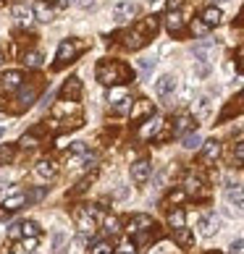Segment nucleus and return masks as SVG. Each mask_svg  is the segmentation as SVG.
I'll return each mask as SVG.
<instances>
[{
    "label": "nucleus",
    "instance_id": "nucleus-27",
    "mask_svg": "<svg viewBox=\"0 0 244 254\" xmlns=\"http://www.w3.org/2000/svg\"><path fill=\"white\" fill-rule=\"evenodd\" d=\"M13 155H16L13 144H0V165H8L13 160Z\"/></svg>",
    "mask_w": 244,
    "mask_h": 254
},
{
    "label": "nucleus",
    "instance_id": "nucleus-34",
    "mask_svg": "<svg viewBox=\"0 0 244 254\" xmlns=\"http://www.w3.org/2000/svg\"><path fill=\"white\" fill-rule=\"evenodd\" d=\"M194 113H197V116H208V113H210V97H200V100H197L194 102Z\"/></svg>",
    "mask_w": 244,
    "mask_h": 254
},
{
    "label": "nucleus",
    "instance_id": "nucleus-37",
    "mask_svg": "<svg viewBox=\"0 0 244 254\" xmlns=\"http://www.w3.org/2000/svg\"><path fill=\"white\" fill-rule=\"evenodd\" d=\"M18 144H21V147H26V149H32V147H37V139H34L32 134H24V136H21V142H18Z\"/></svg>",
    "mask_w": 244,
    "mask_h": 254
},
{
    "label": "nucleus",
    "instance_id": "nucleus-25",
    "mask_svg": "<svg viewBox=\"0 0 244 254\" xmlns=\"http://www.w3.org/2000/svg\"><path fill=\"white\" fill-rule=\"evenodd\" d=\"M18 110H26V108H32V102H34V89H21V95H18Z\"/></svg>",
    "mask_w": 244,
    "mask_h": 254
},
{
    "label": "nucleus",
    "instance_id": "nucleus-39",
    "mask_svg": "<svg viewBox=\"0 0 244 254\" xmlns=\"http://www.w3.org/2000/svg\"><path fill=\"white\" fill-rule=\"evenodd\" d=\"M92 181H95V173H89L87 178H84V181H81V184L77 186V191H87V189H89V184H92Z\"/></svg>",
    "mask_w": 244,
    "mask_h": 254
},
{
    "label": "nucleus",
    "instance_id": "nucleus-44",
    "mask_svg": "<svg viewBox=\"0 0 244 254\" xmlns=\"http://www.w3.org/2000/svg\"><path fill=\"white\" fill-rule=\"evenodd\" d=\"M74 152H77V155H84V152H87V144H84V142H74Z\"/></svg>",
    "mask_w": 244,
    "mask_h": 254
},
{
    "label": "nucleus",
    "instance_id": "nucleus-1",
    "mask_svg": "<svg viewBox=\"0 0 244 254\" xmlns=\"http://www.w3.org/2000/svg\"><path fill=\"white\" fill-rule=\"evenodd\" d=\"M97 79L100 84H105V87H116L121 79H129V68L118 63H100L97 65Z\"/></svg>",
    "mask_w": 244,
    "mask_h": 254
},
{
    "label": "nucleus",
    "instance_id": "nucleus-53",
    "mask_svg": "<svg viewBox=\"0 0 244 254\" xmlns=\"http://www.w3.org/2000/svg\"><path fill=\"white\" fill-rule=\"evenodd\" d=\"M215 3H229V0H215Z\"/></svg>",
    "mask_w": 244,
    "mask_h": 254
},
{
    "label": "nucleus",
    "instance_id": "nucleus-40",
    "mask_svg": "<svg viewBox=\"0 0 244 254\" xmlns=\"http://www.w3.org/2000/svg\"><path fill=\"white\" fill-rule=\"evenodd\" d=\"M229 252H231V254H242V252H244V241L237 239V241H234L231 247H229Z\"/></svg>",
    "mask_w": 244,
    "mask_h": 254
},
{
    "label": "nucleus",
    "instance_id": "nucleus-16",
    "mask_svg": "<svg viewBox=\"0 0 244 254\" xmlns=\"http://www.w3.org/2000/svg\"><path fill=\"white\" fill-rule=\"evenodd\" d=\"M145 228H153V218L147 215H134L129 220V233H137V231H145Z\"/></svg>",
    "mask_w": 244,
    "mask_h": 254
},
{
    "label": "nucleus",
    "instance_id": "nucleus-26",
    "mask_svg": "<svg viewBox=\"0 0 244 254\" xmlns=\"http://www.w3.org/2000/svg\"><path fill=\"white\" fill-rule=\"evenodd\" d=\"M184 191L186 194H200L202 191V181H200V178H194V176H189L184 181Z\"/></svg>",
    "mask_w": 244,
    "mask_h": 254
},
{
    "label": "nucleus",
    "instance_id": "nucleus-29",
    "mask_svg": "<svg viewBox=\"0 0 244 254\" xmlns=\"http://www.w3.org/2000/svg\"><path fill=\"white\" fill-rule=\"evenodd\" d=\"M24 63L29 65V68H40V65H42V53H37V50L26 53L24 55Z\"/></svg>",
    "mask_w": 244,
    "mask_h": 254
},
{
    "label": "nucleus",
    "instance_id": "nucleus-31",
    "mask_svg": "<svg viewBox=\"0 0 244 254\" xmlns=\"http://www.w3.org/2000/svg\"><path fill=\"white\" fill-rule=\"evenodd\" d=\"M192 126H194V124H192L189 116H179V118H176V124H173V131H176V134H184V131L192 128Z\"/></svg>",
    "mask_w": 244,
    "mask_h": 254
},
{
    "label": "nucleus",
    "instance_id": "nucleus-5",
    "mask_svg": "<svg viewBox=\"0 0 244 254\" xmlns=\"http://www.w3.org/2000/svg\"><path fill=\"white\" fill-rule=\"evenodd\" d=\"M61 97H63V100H69V102L79 100V97H81V81H79L77 76H71L69 81L63 84V89H61Z\"/></svg>",
    "mask_w": 244,
    "mask_h": 254
},
{
    "label": "nucleus",
    "instance_id": "nucleus-28",
    "mask_svg": "<svg viewBox=\"0 0 244 254\" xmlns=\"http://www.w3.org/2000/svg\"><path fill=\"white\" fill-rule=\"evenodd\" d=\"M168 223H171L173 228H181V225H186V212L184 210H173L171 215H168Z\"/></svg>",
    "mask_w": 244,
    "mask_h": 254
},
{
    "label": "nucleus",
    "instance_id": "nucleus-57",
    "mask_svg": "<svg viewBox=\"0 0 244 254\" xmlns=\"http://www.w3.org/2000/svg\"><path fill=\"white\" fill-rule=\"evenodd\" d=\"M242 97H244V92H242Z\"/></svg>",
    "mask_w": 244,
    "mask_h": 254
},
{
    "label": "nucleus",
    "instance_id": "nucleus-11",
    "mask_svg": "<svg viewBox=\"0 0 244 254\" xmlns=\"http://www.w3.org/2000/svg\"><path fill=\"white\" fill-rule=\"evenodd\" d=\"M200 18H202V24L210 29V26H218V24L223 21V11H221V8H213V5H210V8H205V11H202Z\"/></svg>",
    "mask_w": 244,
    "mask_h": 254
},
{
    "label": "nucleus",
    "instance_id": "nucleus-17",
    "mask_svg": "<svg viewBox=\"0 0 244 254\" xmlns=\"http://www.w3.org/2000/svg\"><path fill=\"white\" fill-rule=\"evenodd\" d=\"M34 171H37V176H40V178H53L55 173H58V168H55L53 160H40Z\"/></svg>",
    "mask_w": 244,
    "mask_h": 254
},
{
    "label": "nucleus",
    "instance_id": "nucleus-23",
    "mask_svg": "<svg viewBox=\"0 0 244 254\" xmlns=\"http://www.w3.org/2000/svg\"><path fill=\"white\" fill-rule=\"evenodd\" d=\"M226 199L234 204V202H242L244 199V186L242 184H229L226 186Z\"/></svg>",
    "mask_w": 244,
    "mask_h": 254
},
{
    "label": "nucleus",
    "instance_id": "nucleus-12",
    "mask_svg": "<svg viewBox=\"0 0 244 254\" xmlns=\"http://www.w3.org/2000/svg\"><path fill=\"white\" fill-rule=\"evenodd\" d=\"M145 42H147V40H145V26H139V29H131V32L126 34V48H129V50H139Z\"/></svg>",
    "mask_w": 244,
    "mask_h": 254
},
{
    "label": "nucleus",
    "instance_id": "nucleus-48",
    "mask_svg": "<svg viewBox=\"0 0 244 254\" xmlns=\"http://www.w3.org/2000/svg\"><path fill=\"white\" fill-rule=\"evenodd\" d=\"M181 5V0H168V11H176Z\"/></svg>",
    "mask_w": 244,
    "mask_h": 254
},
{
    "label": "nucleus",
    "instance_id": "nucleus-4",
    "mask_svg": "<svg viewBox=\"0 0 244 254\" xmlns=\"http://www.w3.org/2000/svg\"><path fill=\"white\" fill-rule=\"evenodd\" d=\"M155 92H158V97H171L173 92H176V76L173 73H163L161 79H158V84H155Z\"/></svg>",
    "mask_w": 244,
    "mask_h": 254
},
{
    "label": "nucleus",
    "instance_id": "nucleus-47",
    "mask_svg": "<svg viewBox=\"0 0 244 254\" xmlns=\"http://www.w3.org/2000/svg\"><path fill=\"white\" fill-rule=\"evenodd\" d=\"M184 196H186V191H173V194H171V202H181Z\"/></svg>",
    "mask_w": 244,
    "mask_h": 254
},
{
    "label": "nucleus",
    "instance_id": "nucleus-55",
    "mask_svg": "<svg viewBox=\"0 0 244 254\" xmlns=\"http://www.w3.org/2000/svg\"><path fill=\"white\" fill-rule=\"evenodd\" d=\"M0 65H3V55H0Z\"/></svg>",
    "mask_w": 244,
    "mask_h": 254
},
{
    "label": "nucleus",
    "instance_id": "nucleus-6",
    "mask_svg": "<svg viewBox=\"0 0 244 254\" xmlns=\"http://www.w3.org/2000/svg\"><path fill=\"white\" fill-rule=\"evenodd\" d=\"M150 176H153V165H150L147 160H137V163L131 165V178H134L137 184H145Z\"/></svg>",
    "mask_w": 244,
    "mask_h": 254
},
{
    "label": "nucleus",
    "instance_id": "nucleus-13",
    "mask_svg": "<svg viewBox=\"0 0 244 254\" xmlns=\"http://www.w3.org/2000/svg\"><path fill=\"white\" fill-rule=\"evenodd\" d=\"M155 108H153V102L150 100H137L134 102V110H131V121H139V118H145V116H153Z\"/></svg>",
    "mask_w": 244,
    "mask_h": 254
},
{
    "label": "nucleus",
    "instance_id": "nucleus-42",
    "mask_svg": "<svg viewBox=\"0 0 244 254\" xmlns=\"http://www.w3.org/2000/svg\"><path fill=\"white\" fill-rule=\"evenodd\" d=\"M192 32H194V34H205V32H208V26H205L202 21H194V24H192Z\"/></svg>",
    "mask_w": 244,
    "mask_h": 254
},
{
    "label": "nucleus",
    "instance_id": "nucleus-49",
    "mask_svg": "<svg viewBox=\"0 0 244 254\" xmlns=\"http://www.w3.org/2000/svg\"><path fill=\"white\" fill-rule=\"evenodd\" d=\"M116 196H118V199H126V196H129V189H118Z\"/></svg>",
    "mask_w": 244,
    "mask_h": 254
},
{
    "label": "nucleus",
    "instance_id": "nucleus-21",
    "mask_svg": "<svg viewBox=\"0 0 244 254\" xmlns=\"http://www.w3.org/2000/svg\"><path fill=\"white\" fill-rule=\"evenodd\" d=\"M218 155H221V144L215 142V139H210V142L202 144V157L205 160H218Z\"/></svg>",
    "mask_w": 244,
    "mask_h": 254
},
{
    "label": "nucleus",
    "instance_id": "nucleus-10",
    "mask_svg": "<svg viewBox=\"0 0 244 254\" xmlns=\"http://www.w3.org/2000/svg\"><path fill=\"white\" fill-rule=\"evenodd\" d=\"M0 81H3V87H5V89H21L24 73H21V71H5L3 76H0Z\"/></svg>",
    "mask_w": 244,
    "mask_h": 254
},
{
    "label": "nucleus",
    "instance_id": "nucleus-3",
    "mask_svg": "<svg viewBox=\"0 0 244 254\" xmlns=\"http://www.w3.org/2000/svg\"><path fill=\"white\" fill-rule=\"evenodd\" d=\"M77 55H79V45L74 40H63L61 48H58V68H61V65H69Z\"/></svg>",
    "mask_w": 244,
    "mask_h": 254
},
{
    "label": "nucleus",
    "instance_id": "nucleus-14",
    "mask_svg": "<svg viewBox=\"0 0 244 254\" xmlns=\"http://www.w3.org/2000/svg\"><path fill=\"white\" fill-rule=\"evenodd\" d=\"M79 233H87V236L95 233V215L87 212V210L79 212Z\"/></svg>",
    "mask_w": 244,
    "mask_h": 254
},
{
    "label": "nucleus",
    "instance_id": "nucleus-7",
    "mask_svg": "<svg viewBox=\"0 0 244 254\" xmlns=\"http://www.w3.org/2000/svg\"><path fill=\"white\" fill-rule=\"evenodd\" d=\"M108 100L110 102H113V108L118 110V113H124L126 108H129V95H126V89H118V87H113V89H110L108 92Z\"/></svg>",
    "mask_w": 244,
    "mask_h": 254
},
{
    "label": "nucleus",
    "instance_id": "nucleus-36",
    "mask_svg": "<svg viewBox=\"0 0 244 254\" xmlns=\"http://www.w3.org/2000/svg\"><path fill=\"white\" fill-rule=\"evenodd\" d=\"M87 241H89V236H87V233H79V236H77V241H74V249H77V252H81L84 247H87Z\"/></svg>",
    "mask_w": 244,
    "mask_h": 254
},
{
    "label": "nucleus",
    "instance_id": "nucleus-35",
    "mask_svg": "<svg viewBox=\"0 0 244 254\" xmlns=\"http://www.w3.org/2000/svg\"><path fill=\"white\" fill-rule=\"evenodd\" d=\"M92 254H110V244L108 241H97L95 249H92Z\"/></svg>",
    "mask_w": 244,
    "mask_h": 254
},
{
    "label": "nucleus",
    "instance_id": "nucleus-51",
    "mask_svg": "<svg viewBox=\"0 0 244 254\" xmlns=\"http://www.w3.org/2000/svg\"><path fill=\"white\" fill-rule=\"evenodd\" d=\"M234 207L239 210V215H244V199H242V202H234Z\"/></svg>",
    "mask_w": 244,
    "mask_h": 254
},
{
    "label": "nucleus",
    "instance_id": "nucleus-9",
    "mask_svg": "<svg viewBox=\"0 0 244 254\" xmlns=\"http://www.w3.org/2000/svg\"><path fill=\"white\" fill-rule=\"evenodd\" d=\"M218 225H221V220L215 218L213 212L202 215V218H200V233H202V236H215V233H218Z\"/></svg>",
    "mask_w": 244,
    "mask_h": 254
},
{
    "label": "nucleus",
    "instance_id": "nucleus-19",
    "mask_svg": "<svg viewBox=\"0 0 244 254\" xmlns=\"http://www.w3.org/2000/svg\"><path fill=\"white\" fill-rule=\"evenodd\" d=\"M34 16H37V21H45V24H48V21H53V8L45 3V0H40V3L34 5Z\"/></svg>",
    "mask_w": 244,
    "mask_h": 254
},
{
    "label": "nucleus",
    "instance_id": "nucleus-18",
    "mask_svg": "<svg viewBox=\"0 0 244 254\" xmlns=\"http://www.w3.org/2000/svg\"><path fill=\"white\" fill-rule=\"evenodd\" d=\"M161 124H163V121L158 118V116H153V118H150V121H147V124H145L142 128H139V136H142V139L155 136V134H158V128H161Z\"/></svg>",
    "mask_w": 244,
    "mask_h": 254
},
{
    "label": "nucleus",
    "instance_id": "nucleus-24",
    "mask_svg": "<svg viewBox=\"0 0 244 254\" xmlns=\"http://www.w3.org/2000/svg\"><path fill=\"white\" fill-rule=\"evenodd\" d=\"M102 228H105L108 236H113V233L121 231V223H118V218H113V215H105V218H102Z\"/></svg>",
    "mask_w": 244,
    "mask_h": 254
},
{
    "label": "nucleus",
    "instance_id": "nucleus-46",
    "mask_svg": "<svg viewBox=\"0 0 244 254\" xmlns=\"http://www.w3.org/2000/svg\"><path fill=\"white\" fill-rule=\"evenodd\" d=\"M234 155H237L239 160H244V142H239L237 147H234Z\"/></svg>",
    "mask_w": 244,
    "mask_h": 254
},
{
    "label": "nucleus",
    "instance_id": "nucleus-56",
    "mask_svg": "<svg viewBox=\"0 0 244 254\" xmlns=\"http://www.w3.org/2000/svg\"><path fill=\"white\" fill-rule=\"evenodd\" d=\"M147 3H155V0H147Z\"/></svg>",
    "mask_w": 244,
    "mask_h": 254
},
{
    "label": "nucleus",
    "instance_id": "nucleus-15",
    "mask_svg": "<svg viewBox=\"0 0 244 254\" xmlns=\"http://www.w3.org/2000/svg\"><path fill=\"white\" fill-rule=\"evenodd\" d=\"M173 241L186 249V247H192V244H194V236H192V231L186 228V225H181V228H173Z\"/></svg>",
    "mask_w": 244,
    "mask_h": 254
},
{
    "label": "nucleus",
    "instance_id": "nucleus-33",
    "mask_svg": "<svg viewBox=\"0 0 244 254\" xmlns=\"http://www.w3.org/2000/svg\"><path fill=\"white\" fill-rule=\"evenodd\" d=\"M181 144H184V149H197L202 144V139H200V134H186L181 139Z\"/></svg>",
    "mask_w": 244,
    "mask_h": 254
},
{
    "label": "nucleus",
    "instance_id": "nucleus-54",
    "mask_svg": "<svg viewBox=\"0 0 244 254\" xmlns=\"http://www.w3.org/2000/svg\"><path fill=\"white\" fill-rule=\"evenodd\" d=\"M3 134H5V131H3V126H0V136H3Z\"/></svg>",
    "mask_w": 244,
    "mask_h": 254
},
{
    "label": "nucleus",
    "instance_id": "nucleus-45",
    "mask_svg": "<svg viewBox=\"0 0 244 254\" xmlns=\"http://www.w3.org/2000/svg\"><path fill=\"white\" fill-rule=\"evenodd\" d=\"M45 194H48L45 189H37V191H32V194H29V199H32V202H37V199H42Z\"/></svg>",
    "mask_w": 244,
    "mask_h": 254
},
{
    "label": "nucleus",
    "instance_id": "nucleus-50",
    "mask_svg": "<svg viewBox=\"0 0 244 254\" xmlns=\"http://www.w3.org/2000/svg\"><path fill=\"white\" fill-rule=\"evenodd\" d=\"M53 5L55 8H66V5H69V0H53Z\"/></svg>",
    "mask_w": 244,
    "mask_h": 254
},
{
    "label": "nucleus",
    "instance_id": "nucleus-20",
    "mask_svg": "<svg viewBox=\"0 0 244 254\" xmlns=\"http://www.w3.org/2000/svg\"><path fill=\"white\" fill-rule=\"evenodd\" d=\"M26 202H29V196H26V194H11V196H5V210L8 212H11V210H18V207H24Z\"/></svg>",
    "mask_w": 244,
    "mask_h": 254
},
{
    "label": "nucleus",
    "instance_id": "nucleus-38",
    "mask_svg": "<svg viewBox=\"0 0 244 254\" xmlns=\"http://www.w3.org/2000/svg\"><path fill=\"white\" fill-rule=\"evenodd\" d=\"M74 5L79 11H89V8H95V0H74Z\"/></svg>",
    "mask_w": 244,
    "mask_h": 254
},
{
    "label": "nucleus",
    "instance_id": "nucleus-8",
    "mask_svg": "<svg viewBox=\"0 0 244 254\" xmlns=\"http://www.w3.org/2000/svg\"><path fill=\"white\" fill-rule=\"evenodd\" d=\"M165 29L171 32V34H179L181 29H184V13L176 8V11H168V16H165Z\"/></svg>",
    "mask_w": 244,
    "mask_h": 254
},
{
    "label": "nucleus",
    "instance_id": "nucleus-52",
    "mask_svg": "<svg viewBox=\"0 0 244 254\" xmlns=\"http://www.w3.org/2000/svg\"><path fill=\"white\" fill-rule=\"evenodd\" d=\"M8 218V210H0V220H5Z\"/></svg>",
    "mask_w": 244,
    "mask_h": 254
},
{
    "label": "nucleus",
    "instance_id": "nucleus-2",
    "mask_svg": "<svg viewBox=\"0 0 244 254\" xmlns=\"http://www.w3.org/2000/svg\"><path fill=\"white\" fill-rule=\"evenodd\" d=\"M134 16H137V5L131 3V0H118V3L113 5V18H116L118 24L131 21Z\"/></svg>",
    "mask_w": 244,
    "mask_h": 254
},
{
    "label": "nucleus",
    "instance_id": "nucleus-30",
    "mask_svg": "<svg viewBox=\"0 0 244 254\" xmlns=\"http://www.w3.org/2000/svg\"><path fill=\"white\" fill-rule=\"evenodd\" d=\"M137 68H139V73H142V76H150V73H153V68H155V58L137 61Z\"/></svg>",
    "mask_w": 244,
    "mask_h": 254
},
{
    "label": "nucleus",
    "instance_id": "nucleus-22",
    "mask_svg": "<svg viewBox=\"0 0 244 254\" xmlns=\"http://www.w3.org/2000/svg\"><path fill=\"white\" fill-rule=\"evenodd\" d=\"M13 18H16L21 26H29V24H32V11H29L26 5H16V8H13Z\"/></svg>",
    "mask_w": 244,
    "mask_h": 254
},
{
    "label": "nucleus",
    "instance_id": "nucleus-43",
    "mask_svg": "<svg viewBox=\"0 0 244 254\" xmlns=\"http://www.w3.org/2000/svg\"><path fill=\"white\" fill-rule=\"evenodd\" d=\"M118 254H134V244H121Z\"/></svg>",
    "mask_w": 244,
    "mask_h": 254
},
{
    "label": "nucleus",
    "instance_id": "nucleus-41",
    "mask_svg": "<svg viewBox=\"0 0 244 254\" xmlns=\"http://www.w3.org/2000/svg\"><path fill=\"white\" fill-rule=\"evenodd\" d=\"M8 236H11V239H18V236H21V225L13 223L11 228H8Z\"/></svg>",
    "mask_w": 244,
    "mask_h": 254
},
{
    "label": "nucleus",
    "instance_id": "nucleus-32",
    "mask_svg": "<svg viewBox=\"0 0 244 254\" xmlns=\"http://www.w3.org/2000/svg\"><path fill=\"white\" fill-rule=\"evenodd\" d=\"M37 233H40V225H37L34 220H24L21 223V236L29 239V236H37Z\"/></svg>",
    "mask_w": 244,
    "mask_h": 254
}]
</instances>
